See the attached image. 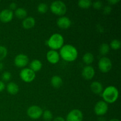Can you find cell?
<instances>
[{
	"label": "cell",
	"instance_id": "cell-1",
	"mask_svg": "<svg viewBox=\"0 0 121 121\" xmlns=\"http://www.w3.org/2000/svg\"><path fill=\"white\" fill-rule=\"evenodd\" d=\"M59 54L64 60L72 62L78 58V51L73 45L65 44L60 49Z\"/></svg>",
	"mask_w": 121,
	"mask_h": 121
},
{
	"label": "cell",
	"instance_id": "cell-2",
	"mask_svg": "<svg viewBox=\"0 0 121 121\" xmlns=\"http://www.w3.org/2000/svg\"><path fill=\"white\" fill-rule=\"evenodd\" d=\"M102 96L105 102L107 104H113L119 98V91L115 86H109L104 89Z\"/></svg>",
	"mask_w": 121,
	"mask_h": 121
},
{
	"label": "cell",
	"instance_id": "cell-3",
	"mask_svg": "<svg viewBox=\"0 0 121 121\" xmlns=\"http://www.w3.org/2000/svg\"><path fill=\"white\" fill-rule=\"evenodd\" d=\"M65 43V39L62 35L59 33H54L52 34L49 39L46 41L47 46L51 48V50H56L60 49Z\"/></svg>",
	"mask_w": 121,
	"mask_h": 121
},
{
	"label": "cell",
	"instance_id": "cell-4",
	"mask_svg": "<svg viewBox=\"0 0 121 121\" xmlns=\"http://www.w3.org/2000/svg\"><path fill=\"white\" fill-rule=\"evenodd\" d=\"M50 10L55 15L60 17L64 16L67 12V7L62 1H54L51 4Z\"/></svg>",
	"mask_w": 121,
	"mask_h": 121
},
{
	"label": "cell",
	"instance_id": "cell-5",
	"mask_svg": "<svg viewBox=\"0 0 121 121\" xmlns=\"http://www.w3.org/2000/svg\"><path fill=\"white\" fill-rule=\"evenodd\" d=\"M98 67L102 73H108L112 68V61L107 57H102L98 61Z\"/></svg>",
	"mask_w": 121,
	"mask_h": 121
},
{
	"label": "cell",
	"instance_id": "cell-6",
	"mask_svg": "<svg viewBox=\"0 0 121 121\" xmlns=\"http://www.w3.org/2000/svg\"><path fill=\"white\" fill-rule=\"evenodd\" d=\"M21 80L26 83H31L35 79V73L30 68H23L20 72Z\"/></svg>",
	"mask_w": 121,
	"mask_h": 121
},
{
	"label": "cell",
	"instance_id": "cell-7",
	"mask_svg": "<svg viewBox=\"0 0 121 121\" xmlns=\"http://www.w3.org/2000/svg\"><path fill=\"white\" fill-rule=\"evenodd\" d=\"M43 111L41 107L36 105L31 106L27 109V114L32 119H38L42 117Z\"/></svg>",
	"mask_w": 121,
	"mask_h": 121
},
{
	"label": "cell",
	"instance_id": "cell-8",
	"mask_svg": "<svg viewBox=\"0 0 121 121\" xmlns=\"http://www.w3.org/2000/svg\"><path fill=\"white\" fill-rule=\"evenodd\" d=\"M108 109V104L104 100H100L96 104L94 112L97 116H104L107 113Z\"/></svg>",
	"mask_w": 121,
	"mask_h": 121
},
{
	"label": "cell",
	"instance_id": "cell-9",
	"mask_svg": "<svg viewBox=\"0 0 121 121\" xmlns=\"http://www.w3.org/2000/svg\"><path fill=\"white\" fill-rule=\"evenodd\" d=\"M83 114L80 110L74 109L68 113L66 116V121H83Z\"/></svg>",
	"mask_w": 121,
	"mask_h": 121
},
{
	"label": "cell",
	"instance_id": "cell-10",
	"mask_svg": "<svg viewBox=\"0 0 121 121\" xmlns=\"http://www.w3.org/2000/svg\"><path fill=\"white\" fill-rule=\"evenodd\" d=\"M29 62L28 57L26 54H19L14 59V64L19 68H25Z\"/></svg>",
	"mask_w": 121,
	"mask_h": 121
},
{
	"label": "cell",
	"instance_id": "cell-11",
	"mask_svg": "<svg viewBox=\"0 0 121 121\" xmlns=\"http://www.w3.org/2000/svg\"><path fill=\"white\" fill-rule=\"evenodd\" d=\"M46 58L47 60L50 63L55 65L59 63L60 61V54L56 50H50L48 51L46 54Z\"/></svg>",
	"mask_w": 121,
	"mask_h": 121
},
{
	"label": "cell",
	"instance_id": "cell-12",
	"mask_svg": "<svg viewBox=\"0 0 121 121\" xmlns=\"http://www.w3.org/2000/svg\"><path fill=\"white\" fill-rule=\"evenodd\" d=\"M57 25L61 29L67 30L72 25V21L69 18L64 15V16L60 17L57 19Z\"/></svg>",
	"mask_w": 121,
	"mask_h": 121
},
{
	"label": "cell",
	"instance_id": "cell-13",
	"mask_svg": "<svg viewBox=\"0 0 121 121\" xmlns=\"http://www.w3.org/2000/svg\"><path fill=\"white\" fill-rule=\"evenodd\" d=\"M13 17L14 13L9 9H4L0 12V21L4 23L10 22Z\"/></svg>",
	"mask_w": 121,
	"mask_h": 121
},
{
	"label": "cell",
	"instance_id": "cell-14",
	"mask_svg": "<svg viewBox=\"0 0 121 121\" xmlns=\"http://www.w3.org/2000/svg\"><path fill=\"white\" fill-rule=\"evenodd\" d=\"M95 75V69L91 65L86 66L83 67L82 71V76L84 79L86 80H91L94 78Z\"/></svg>",
	"mask_w": 121,
	"mask_h": 121
},
{
	"label": "cell",
	"instance_id": "cell-15",
	"mask_svg": "<svg viewBox=\"0 0 121 121\" xmlns=\"http://www.w3.org/2000/svg\"><path fill=\"white\" fill-rule=\"evenodd\" d=\"M91 90L95 94L99 95L102 93L104 87L102 84L98 81H94L91 84Z\"/></svg>",
	"mask_w": 121,
	"mask_h": 121
},
{
	"label": "cell",
	"instance_id": "cell-16",
	"mask_svg": "<svg viewBox=\"0 0 121 121\" xmlns=\"http://www.w3.org/2000/svg\"><path fill=\"white\" fill-rule=\"evenodd\" d=\"M35 24V20L33 17H27L23 20L22 26L24 28L29 30L34 27Z\"/></svg>",
	"mask_w": 121,
	"mask_h": 121
},
{
	"label": "cell",
	"instance_id": "cell-17",
	"mask_svg": "<svg viewBox=\"0 0 121 121\" xmlns=\"http://www.w3.org/2000/svg\"><path fill=\"white\" fill-rule=\"evenodd\" d=\"M6 89H7V92L12 95H15L17 94L20 90L18 85L13 82L8 83V85H7Z\"/></svg>",
	"mask_w": 121,
	"mask_h": 121
},
{
	"label": "cell",
	"instance_id": "cell-18",
	"mask_svg": "<svg viewBox=\"0 0 121 121\" xmlns=\"http://www.w3.org/2000/svg\"><path fill=\"white\" fill-rule=\"evenodd\" d=\"M43 64L40 60L38 59H34L32 60L30 64V69L32 70L33 72H37L40 71L42 69Z\"/></svg>",
	"mask_w": 121,
	"mask_h": 121
},
{
	"label": "cell",
	"instance_id": "cell-19",
	"mask_svg": "<svg viewBox=\"0 0 121 121\" xmlns=\"http://www.w3.org/2000/svg\"><path fill=\"white\" fill-rule=\"evenodd\" d=\"M50 82L53 87L59 88L63 85V79L59 76L54 75L51 79Z\"/></svg>",
	"mask_w": 121,
	"mask_h": 121
},
{
	"label": "cell",
	"instance_id": "cell-20",
	"mask_svg": "<svg viewBox=\"0 0 121 121\" xmlns=\"http://www.w3.org/2000/svg\"><path fill=\"white\" fill-rule=\"evenodd\" d=\"M15 17L19 19H24L27 16V11L24 8H17L14 13Z\"/></svg>",
	"mask_w": 121,
	"mask_h": 121
},
{
	"label": "cell",
	"instance_id": "cell-21",
	"mask_svg": "<svg viewBox=\"0 0 121 121\" xmlns=\"http://www.w3.org/2000/svg\"><path fill=\"white\" fill-rule=\"evenodd\" d=\"M94 56L91 52H87V53H86L84 54L82 57V60L83 61V62L85 64H86L87 66L92 64L93 62V61H94Z\"/></svg>",
	"mask_w": 121,
	"mask_h": 121
},
{
	"label": "cell",
	"instance_id": "cell-22",
	"mask_svg": "<svg viewBox=\"0 0 121 121\" xmlns=\"http://www.w3.org/2000/svg\"><path fill=\"white\" fill-rule=\"evenodd\" d=\"M110 47L109 45L107 43H102L99 47V52L100 54L102 56H105L108 54L109 52Z\"/></svg>",
	"mask_w": 121,
	"mask_h": 121
},
{
	"label": "cell",
	"instance_id": "cell-23",
	"mask_svg": "<svg viewBox=\"0 0 121 121\" xmlns=\"http://www.w3.org/2000/svg\"><path fill=\"white\" fill-rule=\"evenodd\" d=\"M78 5L82 8H88L92 5V2L91 0H80L78 1Z\"/></svg>",
	"mask_w": 121,
	"mask_h": 121
},
{
	"label": "cell",
	"instance_id": "cell-24",
	"mask_svg": "<svg viewBox=\"0 0 121 121\" xmlns=\"http://www.w3.org/2000/svg\"><path fill=\"white\" fill-rule=\"evenodd\" d=\"M121 43L120 40H118V39H114V40H112L110 43L109 47L112 49L115 50H119L121 48Z\"/></svg>",
	"mask_w": 121,
	"mask_h": 121
},
{
	"label": "cell",
	"instance_id": "cell-25",
	"mask_svg": "<svg viewBox=\"0 0 121 121\" xmlns=\"http://www.w3.org/2000/svg\"><path fill=\"white\" fill-rule=\"evenodd\" d=\"M48 5H47V4L44 3V2H41V3L39 4L37 6L38 12L41 13V14L46 13L48 11Z\"/></svg>",
	"mask_w": 121,
	"mask_h": 121
},
{
	"label": "cell",
	"instance_id": "cell-26",
	"mask_svg": "<svg viewBox=\"0 0 121 121\" xmlns=\"http://www.w3.org/2000/svg\"><path fill=\"white\" fill-rule=\"evenodd\" d=\"M42 117L43 118V119L46 121H50L53 119V113L49 110H46L43 111L42 114Z\"/></svg>",
	"mask_w": 121,
	"mask_h": 121
},
{
	"label": "cell",
	"instance_id": "cell-27",
	"mask_svg": "<svg viewBox=\"0 0 121 121\" xmlns=\"http://www.w3.org/2000/svg\"><path fill=\"white\" fill-rule=\"evenodd\" d=\"M8 54V50L5 46H0V61L4 60Z\"/></svg>",
	"mask_w": 121,
	"mask_h": 121
},
{
	"label": "cell",
	"instance_id": "cell-28",
	"mask_svg": "<svg viewBox=\"0 0 121 121\" xmlns=\"http://www.w3.org/2000/svg\"><path fill=\"white\" fill-rule=\"evenodd\" d=\"M12 78V74L11 73L9 72H8V71H6V72H4L2 74V76H1V78H2V81L5 82H8L9 80H11Z\"/></svg>",
	"mask_w": 121,
	"mask_h": 121
},
{
	"label": "cell",
	"instance_id": "cell-29",
	"mask_svg": "<svg viewBox=\"0 0 121 121\" xmlns=\"http://www.w3.org/2000/svg\"><path fill=\"white\" fill-rule=\"evenodd\" d=\"M92 5L96 9H100L103 7V2L101 1H96L92 3Z\"/></svg>",
	"mask_w": 121,
	"mask_h": 121
},
{
	"label": "cell",
	"instance_id": "cell-30",
	"mask_svg": "<svg viewBox=\"0 0 121 121\" xmlns=\"http://www.w3.org/2000/svg\"><path fill=\"white\" fill-rule=\"evenodd\" d=\"M112 12V7L110 5H106L104 8V13L105 15H109Z\"/></svg>",
	"mask_w": 121,
	"mask_h": 121
},
{
	"label": "cell",
	"instance_id": "cell-31",
	"mask_svg": "<svg viewBox=\"0 0 121 121\" xmlns=\"http://www.w3.org/2000/svg\"><path fill=\"white\" fill-rule=\"evenodd\" d=\"M17 8V4L15 2H11L9 4V9L10 10H15Z\"/></svg>",
	"mask_w": 121,
	"mask_h": 121
},
{
	"label": "cell",
	"instance_id": "cell-32",
	"mask_svg": "<svg viewBox=\"0 0 121 121\" xmlns=\"http://www.w3.org/2000/svg\"><path fill=\"white\" fill-rule=\"evenodd\" d=\"M5 88V83H4L3 81L2 80H0V92H2L4 90Z\"/></svg>",
	"mask_w": 121,
	"mask_h": 121
},
{
	"label": "cell",
	"instance_id": "cell-33",
	"mask_svg": "<svg viewBox=\"0 0 121 121\" xmlns=\"http://www.w3.org/2000/svg\"><path fill=\"white\" fill-rule=\"evenodd\" d=\"M119 0H109L108 2L110 5H114L119 2Z\"/></svg>",
	"mask_w": 121,
	"mask_h": 121
},
{
	"label": "cell",
	"instance_id": "cell-34",
	"mask_svg": "<svg viewBox=\"0 0 121 121\" xmlns=\"http://www.w3.org/2000/svg\"><path fill=\"white\" fill-rule=\"evenodd\" d=\"M53 121H65V118H63V117H56V118H54V119H53Z\"/></svg>",
	"mask_w": 121,
	"mask_h": 121
},
{
	"label": "cell",
	"instance_id": "cell-35",
	"mask_svg": "<svg viewBox=\"0 0 121 121\" xmlns=\"http://www.w3.org/2000/svg\"><path fill=\"white\" fill-rule=\"evenodd\" d=\"M4 64L2 63V62H1V61H0V72H1V71H2V70L4 69Z\"/></svg>",
	"mask_w": 121,
	"mask_h": 121
},
{
	"label": "cell",
	"instance_id": "cell-36",
	"mask_svg": "<svg viewBox=\"0 0 121 121\" xmlns=\"http://www.w3.org/2000/svg\"><path fill=\"white\" fill-rule=\"evenodd\" d=\"M109 121H121L119 120V119H117V118H113V119H111Z\"/></svg>",
	"mask_w": 121,
	"mask_h": 121
}]
</instances>
